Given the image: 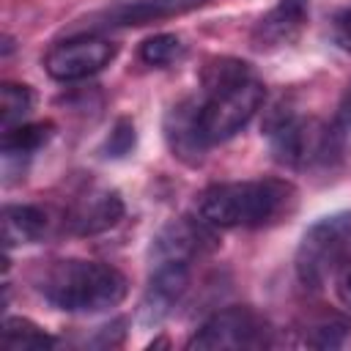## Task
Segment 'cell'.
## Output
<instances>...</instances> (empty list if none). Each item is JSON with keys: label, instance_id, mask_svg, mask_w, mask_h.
Returning a JSON list of instances; mask_svg holds the SVG:
<instances>
[{"label": "cell", "instance_id": "cell-1", "mask_svg": "<svg viewBox=\"0 0 351 351\" xmlns=\"http://www.w3.org/2000/svg\"><path fill=\"white\" fill-rule=\"evenodd\" d=\"M266 88L250 63L239 58H211L200 71L197 115L208 145L236 137L261 110Z\"/></svg>", "mask_w": 351, "mask_h": 351}, {"label": "cell", "instance_id": "cell-2", "mask_svg": "<svg viewBox=\"0 0 351 351\" xmlns=\"http://www.w3.org/2000/svg\"><path fill=\"white\" fill-rule=\"evenodd\" d=\"M296 186L285 178H247L214 184L197 197V217L214 228H266L296 206Z\"/></svg>", "mask_w": 351, "mask_h": 351}, {"label": "cell", "instance_id": "cell-3", "mask_svg": "<svg viewBox=\"0 0 351 351\" xmlns=\"http://www.w3.org/2000/svg\"><path fill=\"white\" fill-rule=\"evenodd\" d=\"M38 291L55 310L96 315L118 307L126 299L129 280L110 263L63 258L44 271V277L38 280Z\"/></svg>", "mask_w": 351, "mask_h": 351}, {"label": "cell", "instance_id": "cell-4", "mask_svg": "<svg viewBox=\"0 0 351 351\" xmlns=\"http://www.w3.org/2000/svg\"><path fill=\"white\" fill-rule=\"evenodd\" d=\"M263 137L274 162L291 170L329 167L343 159L329 137V123H321L313 115L299 112L296 104L280 99L263 118Z\"/></svg>", "mask_w": 351, "mask_h": 351}, {"label": "cell", "instance_id": "cell-5", "mask_svg": "<svg viewBox=\"0 0 351 351\" xmlns=\"http://www.w3.org/2000/svg\"><path fill=\"white\" fill-rule=\"evenodd\" d=\"M351 252V211H335L315 219L296 247L293 269L299 282L307 291H318L326 285L332 274H337Z\"/></svg>", "mask_w": 351, "mask_h": 351}, {"label": "cell", "instance_id": "cell-6", "mask_svg": "<svg viewBox=\"0 0 351 351\" xmlns=\"http://www.w3.org/2000/svg\"><path fill=\"white\" fill-rule=\"evenodd\" d=\"M271 343V329L263 315L252 307H225L206 318L195 335L186 340V348L217 351V348H263Z\"/></svg>", "mask_w": 351, "mask_h": 351}, {"label": "cell", "instance_id": "cell-7", "mask_svg": "<svg viewBox=\"0 0 351 351\" xmlns=\"http://www.w3.org/2000/svg\"><path fill=\"white\" fill-rule=\"evenodd\" d=\"M189 280H192V261H178V258L151 261V274L137 307V324L143 329L162 326L186 296Z\"/></svg>", "mask_w": 351, "mask_h": 351}, {"label": "cell", "instance_id": "cell-8", "mask_svg": "<svg viewBox=\"0 0 351 351\" xmlns=\"http://www.w3.org/2000/svg\"><path fill=\"white\" fill-rule=\"evenodd\" d=\"M118 55V47L110 38L93 36V33H80L66 41H58L47 58L44 69L52 80L58 82H77L90 74H99L104 66H110Z\"/></svg>", "mask_w": 351, "mask_h": 351}, {"label": "cell", "instance_id": "cell-9", "mask_svg": "<svg viewBox=\"0 0 351 351\" xmlns=\"http://www.w3.org/2000/svg\"><path fill=\"white\" fill-rule=\"evenodd\" d=\"M217 247V233L214 225H208L203 217L192 219V217H178L170 219L167 225L159 228V233L151 239V261H167V258H178V261H197L206 252H211Z\"/></svg>", "mask_w": 351, "mask_h": 351}, {"label": "cell", "instance_id": "cell-10", "mask_svg": "<svg viewBox=\"0 0 351 351\" xmlns=\"http://www.w3.org/2000/svg\"><path fill=\"white\" fill-rule=\"evenodd\" d=\"M310 22V0H277L250 30L255 52H277L291 47Z\"/></svg>", "mask_w": 351, "mask_h": 351}, {"label": "cell", "instance_id": "cell-11", "mask_svg": "<svg viewBox=\"0 0 351 351\" xmlns=\"http://www.w3.org/2000/svg\"><path fill=\"white\" fill-rule=\"evenodd\" d=\"M165 143L170 148V154L189 165L197 167L203 165L206 154H208V143L203 137L200 129V115H197V96H186L181 101H176L167 112H165Z\"/></svg>", "mask_w": 351, "mask_h": 351}, {"label": "cell", "instance_id": "cell-12", "mask_svg": "<svg viewBox=\"0 0 351 351\" xmlns=\"http://www.w3.org/2000/svg\"><path fill=\"white\" fill-rule=\"evenodd\" d=\"M123 200L115 189H93L74 200L63 222L74 236H96L115 228L123 219Z\"/></svg>", "mask_w": 351, "mask_h": 351}, {"label": "cell", "instance_id": "cell-13", "mask_svg": "<svg viewBox=\"0 0 351 351\" xmlns=\"http://www.w3.org/2000/svg\"><path fill=\"white\" fill-rule=\"evenodd\" d=\"M206 3L208 0H123L93 16V22L101 27H143L151 22L184 16Z\"/></svg>", "mask_w": 351, "mask_h": 351}, {"label": "cell", "instance_id": "cell-14", "mask_svg": "<svg viewBox=\"0 0 351 351\" xmlns=\"http://www.w3.org/2000/svg\"><path fill=\"white\" fill-rule=\"evenodd\" d=\"M49 217L33 203H8L3 208V244L5 250L16 244H36L47 236Z\"/></svg>", "mask_w": 351, "mask_h": 351}, {"label": "cell", "instance_id": "cell-15", "mask_svg": "<svg viewBox=\"0 0 351 351\" xmlns=\"http://www.w3.org/2000/svg\"><path fill=\"white\" fill-rule=\"evenodd\" d=\"M52 346H55V337L47 335L30 318L8 315L3 321V348H8V351H44Z\"/></svg>", "mask_w": 351, "mask_h": 351}, {"label": "cell", "instance_id": "cell-16", "mask_svg": "<svg viewBox=\"0 0 351 351\" xmlns=\"http://www.w3.org/2000/svg\"><path fill=\"white\" fill-rule=\"evenodd\" d=\"M55 134V123L52 121H36V123H19L8 132H3V143H0V151H8V154H22V156H30L36 151H41Z\"/></svg>", "mask_w": 351, "mask_h": 351}, {"label": "cell", "instance_id": "cell-17", "mask_svg": "<svg viewBox=\"0 0 351 351\" xmlns=\"http://www.w3.org/2000/svg\"><path fill=\"white\" fill-rule=\"evenodd\" d=\"M33 90L27 85H19V82H3L0 88V123H3V132L19 126L27 121L30 110H33Z\"/></svg>", "mask_w": 351, "mask_h": 351}, {"label": "cell", "instance_id": "cell-18", "mask_svg": "<svg viewBox=\"0 0 351 351\" xmlns=\"http://www.w3.org/2000/svg\"><path fill=\"white\" fill-rule=\"evenodd\" d=\"M184 52H186V47H184V41H181L176 33H156V36L145 38V41L140 44V49H137L140 60H143L145 66H154V69H167V66H173L176 60L184 58Z\"/></svg>", "mask_w": 351, "mask_h": 351}, {"label": "cell", "instance_id": "cell-19", "mask_svg": "<svg viewBox=\"0 0 351 351\" xmlns=\"http://www.w3.org/2000/svg\"><path fill=\"white\" fill-rule=\"evenodd\" d=\"M351 337V321L343 315H329L310 326L304 343L313 348H340Z\"/></svg>", "mask_w": 351, "mask_h": 351}, {"label": "cell", "instance_id": "cell-20", "mask_svg": "<svg viewBox=\"0 0 351 351\" xmlns=\"http://www.w3.org/2000/svg\"><path fill=\"white\" fill-rule=\"evenodd\" d=\"M134 145H137V132L132 118H118L101 143V154L107 159H126L134 151Z\"/></svg>", "mask_w": 351, "mask_h": 351}, {"label": "cell", "instance_id": "cell-21", "mask_svg": "<svg viewBox=\"0 0 351 351\" xmlns=\"http://www.w3.org/2000/svg\"><path fill=\"white\" fill-rule=\"evenodd\" d=\"M329 137H332V145L340 156L348 154L351 148V85L346 88V93L340 96L337 101V110L329 121Z\"/></svg>", "mask_w": 351, "mask_h": 351}, {"label": "cell", "instance_id": "cell-22", "mask_svg": "<svg viewBox=\"0 0 351 351\" xmlns=\"http://www.w3.org/2000/svg\"><path fill=\"white\" fill-rule=\"evenodd\" d=\"M332 38H335V44L343 52L351 55V5L335 14V19H332Z\"/></svg>", "mask_w": 351, "mask_h": 351}, {"label": "cell", "instance_id": "cell-23", "mask_svg": "<svg viewBox=\"0 0 351 351\" xmlns=\"http://www.w3.org/2000/svg\"><path fill=\"white\" fill-rule=\"evenodd\" d=\"M337 293L351 307V263H343V269L337 271Z\"/></svg>", "mask_w": 351, "mask_h": 351}]
</instances>
